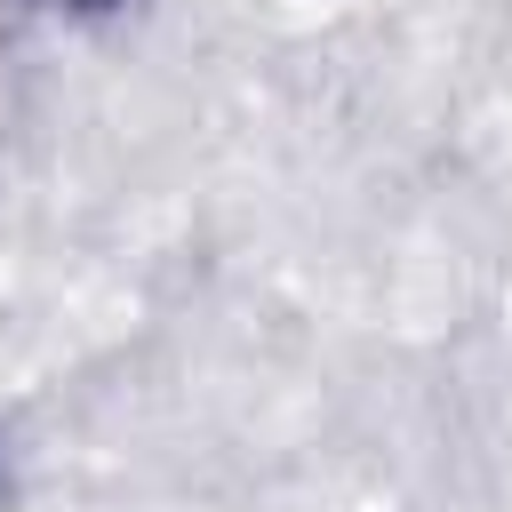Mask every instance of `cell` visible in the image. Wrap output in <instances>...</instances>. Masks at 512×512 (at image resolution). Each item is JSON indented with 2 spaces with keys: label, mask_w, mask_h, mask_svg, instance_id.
I'll list each match as a JSON object with an SVG mask.
<instances>
[{
  "label": "cell",
  "mask_w": 512,
  "mask_h": 512,
  "mask_svg": "<svg viewBox=\"0 0 512 512\" xmlns=\"http://www.w3.org/2000/svg\"><path fill=\"white\" fill-rule=\"evenodd\" d=\"M72 8H104V0H72Z\"/></svg>",
  "instance_id": "cell-1"
}]
</instances>
